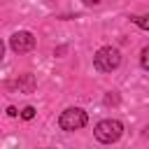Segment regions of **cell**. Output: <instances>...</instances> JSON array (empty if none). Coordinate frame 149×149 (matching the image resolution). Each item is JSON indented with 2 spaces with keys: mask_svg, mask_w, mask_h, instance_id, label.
Returning a JSON list of instances; mask_svg holds the SVG:
<instances>
[{
  "mask_svg": "<svg viewBox=\"0 0 149 149\" xmlns=\"http://www.w3.org/2000/svg\"><path fill=\"white\" fill-rule=\"evenodd\" d=\"M119 63H121V54H119V49H114V47H102V49H98L95 56H93V65H95L100 72H112V70L119 68Z\"/></svg>",
  "mask_w": 149,
  "mask_h": 149,
  "instance_id": "cell-1",
  "label": "cell"
},
{
  "mask_svg": "<svg viewBox=\"0 0 149 149\" xmlns=\"http://www.w3.org/2000/svg\"><path fill=\"white\" fill-rule=\"evenodd\" d=\"M93 133H95V140H98V142L112 144V142H116V140L121 137L123 126H121V121H116V119H105V121H100V123L95 126Z\"/></svg>",
  "mask_w": 149,
  "mask_h": 149,
  "instance_id": "cell-2",
  "label": "cell"
},
{
  "mask_svg": "<svg viewBox=\"0 0 149 149\" xmlns=\"http://www.w3.org/2000/svg\"><path fill=\"white\" fill-rule=\"evenodd\" d=\"M58 126H61L63 130H79V128L86 126V112L79 109V107H68V109L61 114Z\"/></svg>",
  "mask_w": 149,
  "mask_h": 149,
  "instance_id": "cell-3",
  "label": "cell"
},
{
  "mask_svg": "<svg viewBox=\"0 0 149 149\" xmlns=\"http://www.w3.org/2000/svg\"><path fill=\"white\" fill-rule=\"evenodd\" d=\"M9 47H12V51H16V54H26V51H30V49L35 47V37H33V33H28V30H19V33H14V35L9 37Z\"/></svg>",
  "mask_w": 149,
  "mask_h": 149,
  "instance_id": "cell-4",
  "label": "cell"
},
{
  "mask_svg": "<svg viewBox=\"0 0 149 149\" xmlns=\"http://www.w3.org/2000/svg\"><path fill=\"white\" fill-rule=\"evenodd\" d=\"M21 116L28 121V119H33V116H35V109H33V107H23V109H21Z\"/></svg>",
  "mask_w": 149,
  "mask_h": 149,
  "instance_id": "cell-5",
  "label": "cell"
},
{
  "mask_svg": "<svg viewBox=\"0 0 149 149\" xmlns=\"http://www.w3.org/2000/svg\"><path fill=\"white\" fill-rule=\"evenodd\" d=\"M147 56H149V49L144 47V49H142V58H140V63H142V68H144V70L149 68V61H147Z\"/></svg>",
  "mask_w": 149,
  "mask_h": 149,
  "instance_id": "cell-6",
  "label": "cell"
},
{
  "mask_svg": "<svg viewBox=\"0 0 149 149\" xmlns=\"http://www.w3.org/2000/svg\"><path fill=\"white\" fill-rule=\"evenodd\" d=\"M135 23H137L142 30H147V26H149V23H147V16H135Z\"/></svg>",
  "mask_w": 149,
  "mask_h": 149,
  "instance_id": "cell-7",
  "label": "cell"
},
{
  "mask_svg": "<svg viewBox=\"0 0 149 149\" xmlns=\"http://www.w3.org/2000/svg\"><path fill=\"white\" fill-rule=\"evenodd\" d=\"M102 0H84V5H88V7H93V5H100Z\"/></svg>",
  "mask_w": 149,
  "mask_h": 149,
  "instance_id": "cell-8",
  "label": "cell"
},
{
  "mask_svg": "<svg viewBox=\"0 0 149 149\" xmlns=\"http://www.w3.org/2000/svg\"><path fill=\"white\" fill-rule=\"evenodd\" d=\"M7 114H9V116H16L19 112H16V107H7Z\"/></svg>",
  "mask_w": 149,
  "mask_h": 149,
  "instance_id": "cell-9",
  "label": "cell"
},
{
  "mask_svg": "<svg viewBox=\"0 0 149 149\" xmlns=\"http://www.w3.org/2000/svg\"><path fill=\"white\" fill-rule=\"evenodd\" d=\"M2 56H5V44H2V40H0V61H2Z\"/></svg>",
  "mask_w": 149,
  "mask_h": 149,
  "instance_id": "cell-10",
  "label": "cell"
}]
</instances>
